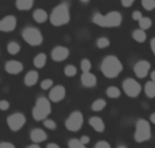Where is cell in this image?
I'll return each instance as SVG.
<instances>
[{"mask_svg":"<svg viewBox=\"0 0 155 148\" xmlns=\"http://www.w3.org/2000/svg\"><path fill=\"white\" fill-rule=\"evenodd\" d=\"M99 69L104 73V76H106L107 79H114V78H117L121 73V71H123V64H121V61L118 60L117 56L109 54V56L104 57Z\"/></svg>","mask_w":155,"mask_h":148,"instance_id":"1","label":"cell"},{"mask_svg":"<svg viewBox=\"0 0 155 148\" xmlns=\"http://www.w3.org/2000/svg\"><path fill=\"white\" fill-rule=\"evenodd\" d=\"M70 19H71L70 4H68L67 0L60 3L59 5H56L53 8V11L51 12V15H49V21H51L52 26H54V27L64 26V24H67L70 22Z\"/></svg>","mask_w":155,"mask_h":148,"instance_id":"2","label":"cell"},{"mask_svg":"<svg viewBox=\"0 0 155 148\" xmlns=\"http://www.w3.org/2000/svg\"><path fill=\"white\" fill-rule=\"evenodd\" d=\"M123 22V15L118 11H110L107 14L95 12L93 15V23L99 27H118Z\"/></svg>","mask_w":155,"mask_h":148,"instance_id":"3","label":"cell"},{"mask_svg":"<svg viewBox=\"0 0 155 148\" xmlns=\"http://www.w3.org/2000/svg\"><path fill=\"white\" fill-rule=\"evenodd\" d=\"M52 113V105L51 101L45 97H40L35 101V105L31 110L33 118L35 121H44L45 118H48V116Z\"/></svg>","mask_w":155,"mask_h":148,"instance_id":"4","label":"cell"},{"mask_svg":"<svg viewBox=\"0 0 155 148\" xmlns=\"http://www.w3.org/2000/svg\"><path fill=\"white\" fill-rule=\"evenodd\" d=\"M134 139L136 143H144V141H147L151 139V125L147 120L139 118L136 121Z\"/></svg>","mask_w":155,"mask_h":148,"instance_id":"5","label":"cell"},{"mask_svg":"<svg viewBox=\"0 0 155 148\" xmlns=\"http://www.w3.org/2000/svg\"><path fill=\"white\" fill-rule=\"evenodd\" d=\"M22 38L26 43H29L30 46H38L42 43L44 37H42V33L37 29V27H33V26H27L22 30Z\"/></svg>","mask_w":155,"mask_h":148,"instance_id":"6","label":"cell"},{"mask_svg":"<svg viewBox=\"0 0 155 148\" xmlns=\"http://www.w3.org/2000/svg\"><path fill=\"white\" fill-rule=\"evenodd\" d=\"M83 122H84V118H83V114L80 111H72L70 116L65 120V128H67L70 132H78V130L82 129Z\"/></svg>","mask_w":155,"mask_h":148,"instance_id":"7","label":"cell"},{"mask_svg":"<svg viewBox=\"0 0 155 148\" xmlns=\"http://www.w3.org/2000/svg\"><path fill=\"white\" fill-rule=\"evenodd\" d=\"M123 91L128 95L129 98H136L142 92V84L137 80L132 78H128L123 82Z\"/></svg>","mask_w":155,"mask_h":148,"instance_id":"8","label":"cell"},{"mask_svg":"<svg viewBox=\"0 0 155 148\" xmlns=\"http://www.w3.org/2000/svg\"><path fill=\"white\" fill-rule=\"evenodd\" d=\"M26 124V117L23 113H14L7 117V125L12 132H18Z\"/></svg>","mask_w":155,"mask_h":148,"instance_id":"9","label":"cell"},{"mask_svg":"<svg viewBox=\"0 0 155 148\" xmlns=\"http://www.w3.org/2000/svg\"><path fill=\"white\" fill-rule=\"evenodd\" d=\"M48 91H49L48 99L51 101V102L59 103V102H61V101L65 98V87L64 86H60V84L54 86V84H53V86H52Z\"/></svg>","mask_w":155,"mask_h":148,"instance_id":"10","label":"cell"},{"mask_svg":"<svg viewBox=\"0 0 155 148\" xmlns=\"http://www.w3.org/2000/svg\"><path fill=\"white\" fill-rule=\"evenodd\" d=\"M150 69H151V64L147 60H139V61L134 65V72H135V75H136V78H139V79L146 78V76L150 73Z\"/></svg>","mask_w":155,"mask_h":148,"instance_id":"11","label":"cell"},{"mask_svg":"<svg viewBox=\"0 0 155 148\" xmlns=\"http://www.w3.org/2000/svg\"><path fill=\"white\" fill-rule=\"evenodd\" d=\"M68 56H70V50H68V48H65V46H54L53 49H52V53H51V57L53 61L56 63H61L64 61V60L68 59Z\"/></svg>","mask_w":155,"mask_h":148,"instance_id":"12","label":"cell"},{"mask_svg":"<svg viewBox=\"0 0 155 148\" xmlns=\"http://www.w3.org/2000/svg\"><path fill=\"white\" fill-rule=\"evenodd\" d=\"M16 18L14 15H7L4 18L0 19V31H4V33H10V31H14L16 27Z\"/></svg>","mask_w":155,"mask_h":148,"instance_id":"13","label":"cell"},{"mask_svg":"<svg viewBox=\"0 0 155 148\" xmlns=\"http://www.w3.org/2000/svg\"><path fill=\"white\" fill-rule=\"evenodd\" d=\"M4 69L10 75H18L23 71V64L21 61H16V60H10V61L5 63Z\"/></svg>","mask_w":155,"mask_h":148,"instance_id":"14","label":"cell"},{"mask_svg":"<svg viewBox=\"0 0 155 148\" xmlns=\"http://www.w3.org/2000/svg\"><path fill=\"white\" fill-rule=\"evenodd\" d=\"M80 83H82L84 87H87V88L95 87L97 86V76L94 75V73H91L90 71H87V72H82Z\"/></svg>","mask_w":155,"mask_h":148,"instance_id":"15","label":"cell"},{"mask_svg":"<svg viewBox=\"0 0 155 148\" xmlns=\"http://www.w3.org/2000/svg\"><path fill=\"white\" fill-rule=\"evenodd\" d=\"M30 139H31L33 143H42V141H45L46 139H48V135H46V132L44 129H40V128H34V129H31V132H30Z\"/></svg>","mask_w":155,"mask_h":148,"instance_id":"16","label":"cell"},{"mask_svg":"<svg viewBox=\"0 0 155 148\" xmlns=\"http://www.w3.org/2000/svg\"><path fill=\"white\" fill-rule=\"evenodd\" d=\"M88 124H90V127L98 133H102L105 130V122L101 117H97V116L91 117V118L88 120Z\"/></svg>","mask_w":155,"mask_h":148,"instance_id":"17","label":"cell"},{"mask_svg":"<svg viewBox=\"0 0 155 148\" xmlns=\"http://www.w3.org/2000/svg\"><path fill=\"white\" fill-rule=\"evenodd\" d=\"M38 79H40V75H38V72L33 69V71H29V72L25 75L23 82H25V84H26L27 87H33L34 84L38 83Z\"/></svg>","mask_w":155,"mask_h":148,"instance_id":"18","label":"cell"},{"mask_svg":"<svg viewBox=\"0 0 155 148\" xmlns=\"http://www.w3.org/2000/svg\"><path fill=\"white\" fill-rule=\"evenodd\" d=\"M49 18L48 12H46L45 10H42V8H37V10H34V12H33V19H34L37 23H44V22H46Z\"/></svg>","mask_w":155,"mask_h":148,"instance_id":"19","label":"cell"},{"mask_svg":"<svg viewBox=\"0 0 155 148\" xmlns=\"http://www.w3.org/2000/svg\"><path fill=\"white\" fill-rule=\"evenodd\" d=\"M34 4V0H15V5L19 11H29Z\"/></svg>","mask_w":155,"mask_h":148,"instance_id":"20","label":"cell"},{"mask_svg":"<svg viewBox=\"0 0 155 148\" xmlns=\"http://www.w3.org/2000/svg\"><path fill=\"white\" fill-rule=\"evenodd\" d=\"M33 64H34V67L35 68H44L45 67V64H46V54L45 53H38V54H35V57H34V60H33Z\"/></svg>","mask_w":155,"mask_h":148,"instance_id":"21","label":"cell"},{"mask_svg":"<svg viewBox=\"0 0 155 148\" xmlns=\"http://www.w3.org/2000/svg\"><path fill=\"white\" fill-rule=\"evenodd\" d=\"M132 38H134L136 42H144L147 40V35H146V30H142V29H136L132 31Z\"/></svg>","mask_w":155,"mask_h":148,"instance_id":"22","label":"cell"},{"mask_svg":"<svg viewBox=\"0 0 155 148\" xmlns=\"http://www.w3.org/2000/svg\"><path fill=\"white\" fill-rule=\"evenodd\" d=\"M144 94L147 98H155V83L153 80L144 84Z\"/></svg>","mask_w":155,"mask_h":148,"instance_id":"23","label":"cell"},{"mask_svg":"<svg viewBox=\"0 0 155 148\" xmlns=\"http://www.w3.org/2000/svg\"><path fill=\"white\" fill-rule=\"evenodd\" d=\"M105 108H106V101L102 99V98L95 99L93 102V105H91V110L93 111H101V110H104Z\"/></svg>","mask_w":155,"mask_h":148,"instance_id":"24","label":"cell"},{"mask_svg":"<svg viewBox=\"0 0 155 148\" xmlns=\"http://www.w3.org/2000/svg\"><path fill=\"white\" fill-rule=\"evenodd\" d=\"M137 22H139V29H142V30H148L153 26V21L148 16H142Z\"/></svg>","mask_w":155,"mask_h":148,"instance_id":"25","label":"cell"},{"mask_svg":"<svg viewBox=\"0 0 155 148\" xmlns=\"http://www.w3.org/2000/svg\"><path fill=\"white\" fill-rule=\"evenodd\" d=\"M106 95L109 98H112V99H114V98H118L121 95V90L116 86H109L106 88Z\"/></svg>","mask_w":155,"mask_h":148,"instance_id":"26","label":"cell"},{"mask_svg":"<svg viewBox=\"0 0 155 148\" xmlns=\"http://www.w3.org/2000/svg\"><path fill=\"white\" fill-rule=\"evenodd\" d=\"M7 52L10 54H18L19 52H21V45H19L18 42H15V41H11V42L7 43Z\"/></svg>","mask_w":155,"mask_h":148,"instance_id":"27","label":"cell"},{"mask_svg":"<svg viewBox=\"0 0 155 148\" xmlns=\"http://www.w3.org/2000/svg\"><path fill=\"white\" fill-rule=\"evenodd\" d=\"M109 45H110V41L107 37H99L97 40V48L98 49H106L109 48Z\"/></svg>","mask_w":155,"mask_h":148,"instance_id":"28","label":"cell"},{"mask_svg":"<svg viewBox=\"0 0 155 148\" xmlns=\"http://www.w3.org/2000/svg\"><path fill=\"white\" fill-rule=\"evenodd\" d=\"M76 73H78V69H76L75 65H71V64L65 65V68H64V75L65 76H68V78H72V76H75Z\"/></svg>","mask_w":155,"mask_h":148,"instance_id":"29","label":"cell"},{"mask_svg":"<svg viewBox=\"0 0 155 148\" xmlns=\"http://www.w3.org/2000/svg\"><path fill=\"white\" fill-rule=\"evenodd\" d=\"M142 7L147 11L155 10V0H142Z\"/></svg>","mask_w":155,"mask_h":148,"instance_id":"30","label":"cell"},{"mask_svg":"<svg viewBox=\"0 0 155 148\" xmlns=\"http://www.w3.org/2000/svg\"><path fill=\"white\" fill-rule=\"evenodd\" d=\"M68 148H87V147L80 143L79 139H71V140L68 141Z\"/></svg>","mask_w":155,"mask_h":148,"instance_id":"31","label":"cell"},{"mask_svg":"<svg viewBox=\"0 0 155 148\" xmlns=\"http://www.w3.org/2000/svg\"><path fill=\"white\" fill-rule=\"evenodd\" d=\"M80 69H82V72H87V71L91 69V61L88 59H83L82 61H80Z\"/></svg>","mask_w":155,"mask_h":148,"instance_id":"32","label":"cell"},{"mask_svg":"<svg viewBox=\"0 0 155 148\" xmlns=\"http://www.w3.org/2000/svg\"><path fill=\"white\" fill-rule=\"evenodd\" d=\"M44 127H45L46 129H49V130H54L57 128V125H56V121H53V120L45 118L44 120Z\"/></svg>","mask_w":155,"mask_h":148,"instance_id":"33","label":"cell"},{"mask_svg":"<svg viewBox=\"0 0 155 148\" xmlns=\"http://www.w3.org/2000/svg\"><path fill=\"white\" fill-rule=\"evenodd\" d=\"M52 86H53V80L52 79H45V80L41 82V88L45 90V91H48Z\"/></svg>","mask_w":155,"mask_h":148,"instance_id":"34","label":"cell"},{"mask_svg":"<svg viewBox=\"0 0 155 148\" xmlns=\"http://www.w3.org/2000/svg\"><path fill=\"white\" fill-rule=\"evenodd\" d=\"M94 148H112V147H110V144L107 143V141H105V140H99V141H97V143H95Z\"/></svg>","mask_w":155,"mask_h":148,"instance_id":"35","label":"cell"},{"mask_svg":"<svg viewBox=\"0 0 155 148\" xmlns=\"http://www.w3.org/2000/svg\"><path fill=\"white\" fill-rule=\"evenodd\" d=\"M8 108H10V102L8 101H5V99L0 101V110L5 111V110H8Z\"/></svg>","mask_w":155,"mask_h":148,"instance_id":"36","label":"cell"},{"mask_svg":"<svg viewBox=\"0 0 155 148\" xmlns=\"http://www.w3.org/2000/svg\"><path fill=\"white\" fill-rule=\"evenodd\" d=\"M135 3V0H121V5L125 8H129Z\"/></svg>","mask_w":155,"mask_h":148,"instance_id":"37","label":"cell"},{"mask_svg":"<svg viewBox=\"0 0 155 148\" xmlns=\"http://www.w3.org/2000/svg\"><path fill=\"white\" fill-rule=\"evenodd\" d=\"M0 148H15L12 143H10V141H2L0 143Z\"/></svg>","mask_w":155,"mask_h":148,"instance_id":"38","label":"cell"},{"mask_svg":"<svg viewBox=\"0 0 155 148\" xmlns=\"http://www.w3.org/2000/svg\"><path fill=\"white\" fill-rule=\"evenodd\" d=\"M142 12H140V11H134V12H132V19H134V21H139L140 18H142Z\"/></svg>","mask_w":155,"mask_h":148,"instance_id":"39","label":"cell"},{"mask_svg":"<svg viewBox=\"0 0 155 148\" xmlns=\"http://www.w3.org/2000/svg\"><path fill=\"white\" fill-rule=\"evenodd\" d=\"M79 140H80V143L84 144V146H87V144L90 143V137H88V136H82Z\"/></svg>","mask_w":155,"mask_h":148,"instance_id":"40","label":"cell"},{"mask_svg":"<svg viewBox=\"0 0 155 148\" xmlns=\"http://www.w3.org/2000/svg\"><path fill=\"white\" fill-rule=\"evenodd\" d=\"M150 48H151V50H153V53H154V56H155V37L151 40V42H150Z\"/></svg>","mask_w":155,"mask_h":148,"instance_id":"41","label":"cell"},{"mask_svg":"<svg viewBox=\"0 0 155 148\" xmlns=\"http://www.w3.org/2000/svg\"><path fill=\"white\" fill-rule=\"evenodd\" d=\"M46 148H60V147L57 146L56 143H49L48 146H46Z\"/></svg>","mask_w":155,"mask_h":148,"instance_id":"42","label":"cell"},{"mask_svg":"<svg viewBox=\"0 0 155 148\" xmlns=\"http://www.w3.org/2000/svg\"><path fill=\"white\" fill-rule=\"evenodd\" d=\"M150 122H151V124H155V111H154V113H151V116H150Z\"/></svg>","mask_w":155,"mask_h":148,"instance_id":"43","label":"cell"},{"mask_svg":"<svg viewBox=\"0 0 155 148\" xmlns=\"http://www.w3.org/2000/svg\"><path fill=\"white\" fill-rule=\"evenodd\" d=\"M26 148H41V147L38 146L37 143H33V144H30V146H27Z\"/></svg>","mask_w":155,"mask_h":148,"instance_id":"44","label":"cell"},{"mask_svg":"<svg viewBox=\"0 0 155 148\" xmlns=\"http://www.w3.org/2000/svg\"><path fill=\"white\" fill-rule=\"evenodd\" d=\"M150 78H151V80H153L154 83H155V71H153V72L150 73Z\"/></svg>","mask_w":155,"mask_h":148,"instance_id":"45","label":"cell"},{"mask_svg":"<svg viewBox=\"0 0 155 148\" xmlns=\"http://www.w3.org/2000/svg\"><path fill=\"white\" fill-rule=\"evenodd\" d=\"M79 2H80V3H84V4H86V3H88L90 0H79Z\"/></svg>","mask_w":155,"mask_h":148,"instance_id":"46","label":"cell"},{"mask_svg":"<svg viewBox=\"0 0 155 148\" xmlns=\"http://www.w3.org/2000/svg\"><path fill=\"white\" fill-rule=\"evenodd\" d=\"M117 148H127V147H125V146H123V144H120V146H118Z\"/></svg>","mask_w":155,"mask_h":148,"instance_id":"47","label":"cell"}]
</instances>
